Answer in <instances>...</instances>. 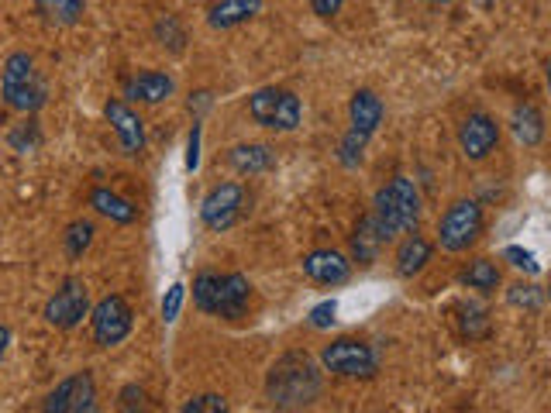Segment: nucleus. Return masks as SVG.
Here are the masks:
<instances>
[{"label":"nucleus","instance_id":"obj_22","mask_svg":"<svg viewBox=\"0 0 551 413\" xmlns=\"http://www.w3.org/2000/svg\"><path fill=\"white\" fill-rule=\"evenodd\" d=\"M510 128H514L517 142L521 145H538L545 138V118L534 104H517L514 118H510Z\"/></svg>","mask_w":551,"mask_h":413},{"label":"nucleus","instance_id":"obj_33","mask_svg":"<svg viewBox=\"0 0 551 413\" xmlns=\"http://www.w3.org/2000/svg\"><path fill=\"white\" fill-rule=\"evenodd\" d=\"M183 286L176 283L173 290H169V296L166 300H162V317H166V321H176V314H180V303H183Z\"/></svg>","mask_w":551,"mask_h":413},{"label":"nucleus","instance_id":"obj_8","mask_svg":"<svg viewBox=\"0 0 551 413\" xmlns=\"http://www.w3.org/2000/svg\"><path fill=\"white\" fill-rule=\"evenodd\" d=\"M248 204V193L242 183H217L200 204V221L211 231H228L242 221Z\"/></svg>","mask_w":551,"mask_h":413},{"label":"nucleus","instance_id":"obj_26","mask_svg":"<svg viewBox=\"0 0 551 413\" xmlns=\"http://www.w3.org/2000/svg\"><path fill=\"white\" fill-rule=\"evenodd\" d=\"M155 38H159L162 45H169V49H173V52H183L186 35H183L180 21H176L173 14H166V18L155 21Z\"/></svg>","mask_w":551,"mask_h":413},{"label":"nucleus","instance_id":"obj_1","mask_svg":"<svg viewBox=\"0 0 551 413\" xmlns=\"http://www.w3.org/2000/svg\"><path fill=\"white\" fill-rule=\"evenodd\" d=\"M266 396L279 410H300L321 396V372L307 355L290 352L269 369L266 376Z\"/></svg>","mask_w":551,"mask_h":413},{"label":"nucleus","instance_id":"obj_14","mask_svg":"<svg viewBox=\"0 0 551 413\" xmlns=\"http://www.w3.org/2000/svg\"><path fill=\"white\" fill-rule=\"evenodd\" d=\"M304 272L307 279L321 286H341L348 276H352V262L345 259L341 252H331V248H317L304 259Z\"/></svg>","mask_w":551,"mask_h":413},{"label":"nucleus","instance_id":"obj_36","mask_svg":"<svg viewBox=\"0 0 551 413\" xmlns=\"http://www.w3.org/2000/svg\"><path fill=\"white\" fill-rule=\"evenodd\" d=\"M197 142H200V128H193V135H190V155H186V169H197Z\"/></svg>","mask_w":551,"mask_h":413},{"label":"nucleus","instance_id":"obj_16","mask_svg":"<svg viewBox=\"0 0 551 413\" xmlns=\"http://www.w3.org/2000/svg\"><path fill=\"white\" fill-rule=\"evenodd\" d=\"M262 11V0H214L211 11H207V25L217 31H228L245 25L248 18Z\"/></svg>","mask_w":551,"mask_h":413},{"label":"nucleus","instance_id":"obj_21","mask_svg":"<svg viewBox=\"0 0 551 413\" xmlns=\"http://www.w3.org/2000/svg\"><path fill=\"white\" fill-rule=\"evenodd\" d=\"M383 245H386V238L379 235V228H376V221H372V214L362 217L359 228H355V235H352V255H355V262H359V266H372V262L379 259V248H383Z\"/></svg>","mask_w":551,"mask_h":413},{"label":"nucleus","instance_id":"obj_2","mask_svg":"<svg viewBox=\"0 0 551 413\" xmlns=\"http://www.w3.org/2000/svg\"><path fill=\"white\" fill-rule=\"evenodd\" d=\"M372 221L386 241L417 231L421 221V193L407 176H393L372 200Z\"/></svg>","mask_w":551,"mask_h":413},{"label":"nucleus","instance_id":"obj_6","mask_svg":"<svg viewBox=\"0 0 551 413\" xmlns=\"http://www.w3.org/2000/svg\"><path fill=\"white\" fill-rule=\"evenodd\" d=\"M321 365L331 372V376H341V379H369V376H376V369H379V355H376V348L366 345V341L338 338L321 352Z\"/></svg>","mask_w":551,"mask_h":413},{"label":"nucleus","instance_id":"obj_17","mask_svg":"<svg viewBox=\"0 0 551 413\" xmlns=\"http://www.w3.org/2000/svg\"><path fill=\"white\" fill-rule=\"evenodd\" d=\"M228 166L242 176H259L276 169V152L269 145H235L228 152Z\"/></svg>","mask_w":551,"mask_h":413},{"label":"nucleus","instance_id":"obj_38","mask_svg":"<svg viewBox=\"0 0 551 413\" xmlns=\"http://www.w3.org/2000/svg\"><path fill=\"white\" fill-rule=\"evenodd\" d=\"M548 90H551V62H548Z\"/></svg>","mask_w":551,"mask_h":413},{"label":"nucleus","instance_id":"obj_25","mask_svg":"<svg viewBox=\"0 0 551 413\" xmlns=\"http://www.w3.org/2000/svg\"><path fill=\"white\" fill-rule=\"evenodd\" d=\"M93 235H97L93 221H73V224H69L66 235H62V245H66L69 259H80V255L93 245Z\"/></svg>","mask_w":551,"mask_h":413},{"label":"nucleus","instance_id":"obj_24","mask_svg":"<svg viewBox=\"0 0 551 413\" xmlns=\"http://www.w3.org/2000/svg\"><path fill=\"white\" fill-rule=\"evenodd\" d=\"M462 283L476 293H493L496 286H500V269H496V262L490 259H476L462 269Z\"/></svg>","mask_w":551,"mask_h":413},{"label":"nucleus","instance_id":"obj_27","mask_svg":"<svg viewBox=\"0 0 551 413\" xmlns=\"http://www.w3.org/2000/svg\"><path fill=\"white\" fill-rule=\"evenodd\" d=\"M224 410H228V400L221 393H200L190 403H183V413H224Z\"/></svg>","mask_w":551,"mask_h":413},{"label":"nucleus","instance_id":"obj_31","mask_svg":"<svg viewBox=\"0 0 551 413\" xmlns=\"http://www.w3.org/2000/svg\"><path fill=\"white\" fill-rule=\"evenodd\" d=\"M503 255H507V259H510V262H514V266H517V269L531 272V276H534V272H538V269H541V266H538V262H534V255H531V252H527V248H521V245H510V248H507V252H503Z\"/></svg>","mask_w":551,"mask_h":413},{"label":"nucleus","instance_id":"obj_9","mask_svg":"<svg viewBox=\"0 0 551 413\" xmlns=\"http://www.w3.org/2000/svg\"><path fill=\"white\" fill-rule=\"evenodd\" d=\"M90 324H93V341H97L100 348H114L131 334V327H135V314H131V307H128L124 296L111 293V296H104L97 307H93Z\"/></svg>","mask_w":551,"mask_h":413},{"label":"nucleus","instance_id":"obj_10","mask_svg":"<svg viewBox=\"0 0 551 413\" xmlns=\"http://www.w3.org/2000/svg\"><path fill=\"white\" fill-rule=\"evenodd\" d=\"M87 314H90V293L80 279H66V283L49 296V303H45V321L59 327V331H73Z\"/></svg>","mask_w":551,"mask_h":413},{"label":"nucleus","instance_id":"obj_15","mask_svg":"<svg viewBox=\"0 0 551 413\" xmlns=\"http://www.w3.org/2000/svg\"><path fill=\"white\" fill-rule=\"evenodd\" d=\"M124 97L138 100V104H162V100L173 97V76L159 73V69L135 73L128 83H124Z\"/></svg>","mask_w":551,"mask_h":413},{"label":"nucleus","instance_id":"obj_29","mask_svg":"<svg viewBox=\"0 0 551 413\" xmlns=\"http://www.w3.org/2000/svg\"><path fill=\"white\" fill-rule=\"evenodd\" d=\"M507 300L514 303V307L538 310L541 307V290H538V286H531V283H517V286H510Z\"/></svg>","mask_w":551,"mask_h":413},{"label":"nucleus","instance_id":"obj_28","mask_svg":"<svg viewBox=\"0 0 551 413\" xmlns=\"http://www.w3.org/2000/svg\"><path fill=\"white\" fill-rule=\"evenodd\" d=\"M38 142H42V135H38L35 118H28L18 131H11V148H18V152H31V148H38Z\"/></svg>","mask_w":551,"mask_h":413},{"label":"nucleus","instance_id":"obj_5","mask_svg":"<svg viewBox=\"0 0 551 413\" xmlns=\"http://www.w3.org/2000/svg\"><path fill=\"white\" fill-rule=\"evenodd\" d=\"M248 118L269 131H297L300 121H304V107H300V97L293 90L266 87L248 97Z\"/></svg>","mask_w":551,"mask_h":413},{"label":"nucleus","instance_id":"obj_23","mask_svg":"<svg viewBox=\"0 0 551 413\" xmlns=\"http://www.w3.org/2000/svg\"><path fill=\"white\" fill-rule=\"evenodd\" d=\"M35 11L42 14L45 25H56V28H66V25H76L87 11L83 0H35Z\"/></svg>","mask_w":551,"mask_h":413},{"label":"nucleus","instance_id":"obj_32","mask_svg":"<svg viewBox=\"0 0 551 413\" xmlns=\"http://www.w3.org/2000/svg\"><path fill=\"white\" fill-rule=\"evenodd\" d=\"M462 331L469 334V338H479V334L486 331V314H483V310H476V307L465 310V314H462Z\"/></svg>","mask_w":551,"mask_h":413},{"label":"nucleus","instance_id":"obj_12","mask_svg":"<svg viewBox=\"0 0 551 413\" xmlns=\"http://www.w3.org/2000/svg\"><path fill=\"white\" fill-rule=\"evenodd\" d=\"M500 145V124H496L490 114H469L459 128V148L465 159L479 162Z\"/></svg>","mask_w":551,"mask_h":413},{"label":"nucleus","instance_id":"obj_20","mask_svg":"<svg viewBox=\"0 0 551 413\" xmlns=\"http://www.w3.org/2000/svg\"><path fill=\"white\" fill-rule=\"evenodd\" d=\"M90 207L97 210L100 217L114 221V224H131L138 217V207L131 204V200L118 197L114 190H104V186H97V190L90 193Z\"/></svg>","mask_w":551,"mask_h":413},{"label":"nucleus","instance_id":"obj_7","mask_svg":"<svg viewBox=\"0 0 551 413\" xmlns=\"http://www.w3.org/2000/svg\"><path fill=\"white\" fill-rule=\"evenodd\" d=\"M483 235V207L476 200H455L438 224V245L445 252H465Z\"/></svg>","mask_w":551,"mask_h":413},{"label":"nucleus","instance_id":"obj_30","mask_svg":"<svg viewBox=\"0 0 551 413\" xmlns=\"http://www.w3.org/2000/svg\"><path fill=\"white\" fill-rule=\"evenodd\" d=\"M335 314H338V303L335 300H324V303H317V307L310 310V324H314V327H331V324H335Z\"/></svg>","mask_w":551,"mask_h":413},{"label":"nucleus","instance_id":"obj_40","mask_svg":"<svg viewBox=\"0 0 551 413\" xmlns=\"http://www.w3.org/2000/svg\"><path fill=\"white\" fill-rule=\"evenodd\" d=\"M548 296H551V286H548Z\"/></svg>","mask_w":551,"mask_h":413},{"label":"nucleus","instance_id":"obj_3","mask_svg":"<svg viewBox=\"0 0 551 413\" xmlns=\"http://www.w3.org/2000/svg\"><path fill=\"white\" fill-rule=\"evenodd\" d=\"M248 296H252V283L242 272H200L193 279V303L211 317L238 321L245 317Z\"/></svg>","mask_w":551,"mask_h":413},{"label":"nucleus","instance_id":"obj_18","mask_svg":"<svg viewBox=\"0 0 551 413\" xmlns=\"http://www.w3.org/2000/svg\"><path fill=\"white\" fill-rule=\"evenodd\" d=\"M348 118H352V128L362 131V135H376L379 121H383V100L372 90H355L352 104H348Z\"/></svg>","mask_w":551,"mask_h":413},{"label":"nucleus","instance_id":"obj_35","mask_svg":"<svg viewBox=\"0 0 551 413\" xmlns=\"http://www.w3.org/2000/svg\"><path fill=\"white\" fill-rule=\"evenodd\" d=\"M341 4L345 0H314V14H321V18H335L341 11Z\"/></svg>","mask_w":551,"mask_h":413},{"label":"nucleus","instance_id":"obj_19","mask_svg":"<svg viewBox=\"0 0 551 413\" xmlns=\"http://www.w3.org/2000/svg\"><path fill=\"white\" fill-rule=\"evenodd\" d=\"M431 241H424L421 235H414L410 231L407 238L400 241V248H397V276L403 279H414L417 272H424V266L431 262Z\"/></svg>","mask_w":551,"mask_h":413},{"label":"nucleus","instance_id":"obj_39","mask_svg":"<svg viewBox=\"0 0 551 413\" xmlns=\"http://www.w3.org/2000/svg\"><path fill=\"white\" fill-rule=\"evenodd\" d=\"M428 4H448V0H428Z\"/></svg>","mask_w":551,"mask_h":413},{"label":"nucleus","instance_id":"obj_37","mask_svg":"<svg viewBox=\"0 0 551 413\" xmlns=\"http://www.w3.org/2000/svg\"><path fill=\"white\" fill-rule=\"evenodd\" d=\"M7 345H11V331H7L4 324H0V358H4V352H7Z\"/></svg>","mask_w":551,"mask_h":413},{"label":"nucleus","instance_id":"obj_13","mask_svg":"<svg viewBox=\"0 0 551 413\" xmlns=\"http://www.w3.org/2000/svg\"><path fill=\"white\" fill-rule=\"evenodd\" d=\"M104 118L111 121V128H114V135H118L124 155H131V159H135V155L145 152V124L128 104H124V100H107V104H104Z\"/></svg>","mask_w":551,"mask_h":413},{"label":"nucleus","instance_id":"obj_34","mask_svg":"<svg viewBox=\"0 0 551 413\" xmlns=\"http://www.w3.org/2000/svg\"><path fill=\"white\" fill-rule=\"evenodd\" d=\"M121 407H124V410H142V407H145V393H142L138 386L121 389Z\"/></svg>","mask_w":551,"mask_h":413},{"label":"nucleus","instance_id":"obj_4","mask_svg":"<svg viewBox=\"0 0 551 413\" xmlns=\"http://www.w3.org/2000/svg\"><path fill=\"white\" fill-rule=\"evenodd\" d=\"M0 97L11 111L21 114H35L45 107L49 100V90H45L42 76L35 69V59L28 52H14L4 62V73H0Z\"/></svg>","mask_w":551,"mask_h":413},{"label":"nucleus","instance_id":"obj_11","mask_svg":"<svg viewBox=\"0 0 551 413\" xmlns=\"http://www.w3.org/2000/svg\"><path fill=\"white\" fill-rule=\"evenodd\" d=\"M93 407H97V386H93L90 372H73L45 400L49 413H90Z\"/></svg>","mask_w":551,"mask_h":413}]
</instances>
